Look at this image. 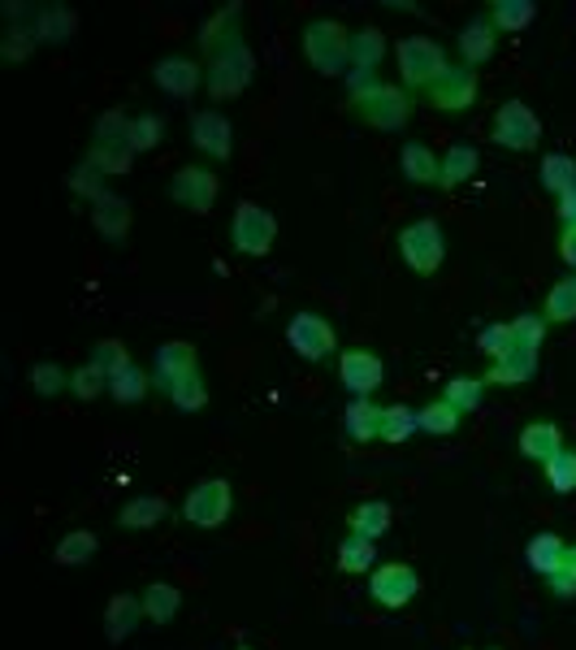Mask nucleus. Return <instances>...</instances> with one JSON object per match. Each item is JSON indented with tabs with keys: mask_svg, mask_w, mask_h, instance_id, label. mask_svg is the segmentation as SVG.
Listing matches in <instances>:
<instances>
[{
	"mask_svg": "<svg viewBox=\"0 0 576 650\" xmlns=\"http://www.w3.org/2000/svg\"><path fill=\"white\" fill-rule=\"evenodd\" d=\"M560 261H564L568 270H576V226H564V230H560Z\"/></svg>",
	"mask_w": 576,
	"mask_h": 650,
	"instance_id": "09e8293b",
	"label": "nucleus"
},
{
	"mask_svg": "<svg viewBox=\"0 0 576 650\" xmlns=\"http://www.w3.org/2000/svg\"><path fill=\"white\" fill-rule=\"evenodd\" d=\"M217 191H222V178L209 165H183L170 178V200L183 204L187 213H209L217 204Z\"/></svg>",
	"mask_w": 576,
	"mask_h": 650,
	"instance_id": "f8f14e48",
	"label": "nucleus"
},
{
	"mask_svg": "<svg viewBox=\"0 0 576 650\" xmlns=\"http://www.w3.org/2000/svg\"><path fill=\"white\" fill-rule=\"evenodd\" d=\"M70 377H74V373H65L61 364H35V368H30L35 395H61V390H70Z\"/></svg>",
	"mask_w": 576,
	"mask_h": 650,
	"instance_id": "a18cd8bd",
	"label": "nucleus"
},
{
	"mask_svg": "<svg viewBox=\"0 0 576 650\" xmlns=\"http://www.w3.org/2000/svg\"><path fill=\"white\" fill-rule=\"evenodd\" d=\"M542 317H547V325L576 322V278H564V283H555V287L547 291V300H542Z\"/></svg>",
	"mask_w": 576,
	"mask_h": 650,
	"instance_id": "f704fd0d",
	"label": "nucleus"
},
{
	"mask_svg": "<svg viewBox=\"0 0 576 650\" xmlns=\"http://www.w3.org/2000/svg\"><path fill=\"white\" fill-rule=\"evenodd\" d=\"M303 57L325 78L351 74V30L342 22H334V17H312L303 26Z\"/></svg>",
	"mask_w": 576,
	"mask_h": 650,
	"instance_id": "20e7f679",
	"label": "nucleus"
},
{
	"mask_svg": "<svg viewBox=\"0 0 576 650\" xmlns=\"http://www.w3.org/2000/svg\"><path fill=\"white\" fill-rule=\"evenodd\" d=\"M152 386L183 412H200L209 403V386L200 373V355L191 342H161L152 355Z\"/></svg>",
	"mask_w": 576,
	"mask_h": 650,
	"instance_id": "f03ea898",
	"label": "nucleus"
},
{
	"mask_svg": "<svg viewBox=\"0 0 576 650\" xmlns=\"http://www.w3.org/2000/svg\"><path fill=\"white\" fill-rule=\"evenodd\" d=\"M416 595H421V577H416L412 564H381V568L368 573V599L386 612L408 608Z\"/></svg>",
	"mask_w": 576,
	"mask_h": 650,
	"instance_id": "9b49d317",
	"label": "nucleus"
},
{
	"mask_svg": "<svg viewBox=\"0 0 576 650\" xmlns=\"http://www.w3.org/2000/svg\"><path fill=\"white\" fill-rule=\"evenodd\" d=\"M338 382H342L347 395L368 399V395L386 382V364H381L373 351H364V347H347V351L338 355Z\"/></svg>",
	"mask_w": 576,
	"mask_h": 650,
	"instance_id": "2eb2a0df",
	"label": "nucleus"
},
{
	"mask_svg": "<svg viewBox=\"0 0 576 650\" xmlns=\"http://www.w3.org/2000/svg\"><path fill=\"white\" fill-rule=\"evenodd\" d=\"M287 342L299 360H329L338 351V334L321 313H295L287 325Z\"/></svg>",
	"mask_w": 576,
	"mask_h": 650,
	"instance_id": "ddd939ff",
	"label": "nucleus"
},
{
	"mask_svg": "<svg viewBox=\"0 0 576 650\" xmlns=\"http://www.w3.org/2000/svg\"><path fill=\"white\" fill-rule=\"evenodd\" d=\"M104 390H109V373H104V368H96L91 360H87L83 368H74V377H70V395H74V399L91 403V399H100Z\"/></svg>",
	"mask_w": 576,
	"mask_h": 650,
	"instance_id": "ea45409f",
	"label": "nucleus"
},
{
	"mask_svg": "<svg viewBox=\"0 0 576 650\" xmlns=\"http://www.w3.org/2000/svg\"><path fill=\"white\" fill-rule=\"evenodd\" d=\"M347 109L364 122V126H373V130H403L408 126V117H412V109H416V100H412V91L403 87V83H373V87H364V91H355L351 100H347Z\"/></svg>",
	"mask_w": 576,
	"mask_h": 650,
	"instance_id": "7ed1b4c3",
	"label": "nucleus"
},
{
	"mask_svg": "<svg viewBox=\"0 0 576 650\" xmlns=\"http://www.w3.org/2000/svg\"><path fill=\"white\" fill-rule=\"evenodd\" d=\"M373 568H377V542L347 534V538L338 542V573L360 577V573H373Z\"/></svg>",
	"mask_w": 576,
	"mask_h": 650,
	"instance_id": "473e14b6",
	"label": "nucleus"
},
{
	"mask_svg": "<svg viewBox=\"0 0 576 650\" xmlns=\"http://www.w3.org/2000/svg\"><path fill=\"white\" fill-rule=\"evenodd\" d=\"M555 213H560V226H576V191L555 200Z\"/></svg>",
	"mask_w": 576,
	"mask_h": 650,
	"instance_id": "8fccbe9b",
	"label": "nucleus"
},
{
	"mask_svg": "<svg viewBox=\"0 0 576 650\" xmlns=\"http://www.w3.org/2000/svg\"><path fill=\"white\" fill-rule=\"evenodd\" d=\"M170 516V503L161 499V495H139V499H130L122 512H117V525L122 529H152V525H161Z\"/></svg>",
	"mask_w": 576,
	"mask_h": 650,
	"instance_id": "c85d7f7f",
	"label": "nucleus"
},
{
	"mask_svg": "<svg viewBox=\"0 0 576 650\" xmlns=\"http://www.w3.org/2000/svg\"><path fill=\"white\" fill-rule=\"evenodd\" d=\"M139 616H148V612H143V599H135V595H113V599H109V612H104V638H109V642H126V638L139 629Z\"/></svg>",
	"mask_w": 576,
	"mask_h": 650,
	"instance_id": "b1692460",
	"label": "nucleus"
},
{
	"mask_svg": "<svg viewBox=\"0 0 576 650\" xmlns=\"http://www.w3.org/2000/svg\"><path fill=\"white\" fill-rule=\"evenodd\" d=\"M568 568H573V573H576V542H573V547H568Z\"/></svg>",
	"mask_w": 576,
	"mask_h": 650,
	"instance_id": "3c124183",
	"label": "nucleus"
},
{
	"mask_svg": "<svg viewBox=\"0 0 576 650\" xmlns=\"http://www.w3.org/2000/svg\"><path fill=\"white\" fill-rule=\"evenodd\" d=\"M91 364H96V368H104V373H109V382H113L122 368H130V351H126V342L104 338V342H96V347H91Z\"/></svg>",
	"mask_w": 576,
	"mask_h": 650,
	"instance_id": "79ce46f5",
	"label": "nucleus"
},
{
	"mask_svg": "<svg viewBox=\"0 0 576 650\" xmlns=\"http://www.w3.org/2000/svg\"><path fill=\"white\" fill-rule=\"evenodd\" d=\"M381 416L386 408H377L373 399H351L342 412V429L351 442H377L381 438Z\"/></svg>",
	"mask_w": 576,
	"mask_h": 650,
	"instance_id": "5701e85b",
	"label": "nucleus"
},
{
	"mask_svg": "<svg viewBox=\"0 0 576 650\" xmlns=\"http://www.w3.org/2000/svg\"><path fill=\"white\" fill-rule=\"evenodd\" d=\"M542 473H547V486H551L555 495H573L576 490V451H560L555 460L542 464Z\"/></svg>",
	"mask_w": 576,
	"mask_h": 650,
	"instance_id": "a19ab883",
	"label": "nucleus"
},
{
	"mask_svg": "<svg viewBox=\"0 0 576 650\" xmlns=\"http://www.w3.org/2000/svg\"><path fill=\"white\" fill-rule=\"evenodd\" d=\"M239 650H252V647H239Z\"/></svg>",
	"mask_w": 576,
	"mask_h": 650,
	"instance_id": "603ef678",
	"label": "nucleus"
},
{
	"mask_svg": "<svg viewBox=\"0 0 576 650\" xmlns=\"http://www.w3.org/2000/svg\"><path fill=\"white\" fill-rule=\"evenodd\" d=\"M230 508H235L230 482H226V477H209V482H196V486L187 490V499H183V521L196 525V529H217V525H226Z\"/></svg>",
	"mask_w": 576,
	"mask_h": 650,
	"instance_id": "1a4fd4ad",
	"label": "nucleus"
},
{
	"mask_svg": "<svg viewBox=\"0 0 576 650\" xmlns=\"http://www.w3.org/2000/svg\"><path fill=\"white\" fill-rule=\"evenodd\" d=\"M538 174H542V187H547L555 200H564V196L576 191V157H568V152H547Z\"/></svg>",
	"mask_w": 576,
	"mask_h": 650,
	"instance_id": "2f4dec72",
	"label": "nucleus"
},
{
	"mask_svg": "<svg viewBox=\"0 0 576 650\" xmlns=\"http://www.w3.org/2000/svg\"><path fill=\"white\" fill-rule=\"evenodd\" d=\"M91 226H96L109 243H122L126 230H130V204H126L122 196H113V191H100V196L91 200Z\"/></svg>",
	"mask_w": 576,
	"mask_h": 650,
	"instance_id": "a211bd4d",
	"label": "nucleus"
},
{
	"mask_svg": "<svg viewBox=\"0 0 576 650\" xmlns=\"http://www.w3.org/2000/svg\"><path fill=\"white\" fill-rule=\"evenodd\" d=\"M481 170V152L473 143H451L442 152V170H438V187L451 191V187H464L473 174Z\"/></svg>",
	"mask_w": 576,
	"mask_h": 650,
	"instance_id": "4be33fe9",
	"label": "nucleus"
},
{
	"mask_svg": "<svg viewBox=\"0 0 576 650\" xmlns=\"http://www.w3.org/2000/svg\"><path fill=\"white\" fill-rule=\"evenodd\" d=\"M490 139L508 152H534L542 143V117L525 100H503L490 122Z\"/></svg>",
	"mask_w": 576,
	"mask_h": 650,
	"instance_id": "0eeeda50",
	"label": "nucleus"
},
{
	"mask_svg": "<svg viewBox=\"0 0 576 650\" xmlns=\"http://www.w3.org/2000/svg\"><path fill=\"white\" fill-rule=\"evenodd\" d=\"M161 135H165V122H161L156 113L130 117V148H135V152H152V148L161 143Z\"/></svg>",
	"mask_w": 576,
	"mask_h": 650,
	"instance_id": "37998d69",
	"label": "nucleus"
},
{
	"mask_svg": "<svg viewBox=\"0 0 576 650\" xmlns=\"http://www.w3.org/2000/svg\"><path fill=\"white\" fill-rule=\"evenodd\" d=\"M512 334H516V342L521 347H542V338H547V317L542 313H525V317H516L512 322Z\"/></svg>",
	"mask_w": 576,
	"mask_h": 650,
	"instance_id": "49530a36",
	"label": "nucleus"
},
{
	"mask_svg": "<svg viewBox=\"0 0 576 650\" xmlns=\"http://www.w3.org/2000/svg\"><path fill=\"white\" fill-rule=\"evenodd\" d=\"M486 17L494 22L499 35H521V30L538 17V4H534V0H490V4H486Z\"/></svg>",
	"mask_w": 576,
	"mask_h": 650,
	"instance_id": "a878e982",
	"label": "nucleus"
},
{
	"mask_svg": "<svg viewBox=\"0 0 576 650\" xmlns=\"http://www.w3.org/2000/svg\"><path fill=\"white\" fill-rule=\"evenodd\" d=\"M416 429H421L416 408H408V403H390V408H386V416H381V442L399 447V442H408Z\"/></svg>",
	"mask_w": 576,
	"mask_h": 650,
	"instance_id": "e433bc0d",
	"label": "nucleus"
},
{
	"mask_svg": "<svg viewBox=\"0 0 576 650\" xmlns=\"http://www.w3.org/2000/svg\"><path fill=\"white\" fill-rule=\"evenodd\" d=\"M399 165H403V178H408V183H416V187H438L442 157H438L429 143L408 139V143H403V152H399Z\"/></svg>",
	"mask_w": 576,
	"mask_h": 650,
	"instance_id": "aec40b11",
	"label": "nucleus"
},
{
	"mask_svg": "<svg viewBox=\"0 0 576 650\" xmlns=\"http://www.w3.org/2000/svg\"><path fill=\"white\" fill-rule=\"evenodd\" d=\"M416 421H421V429H425V434H434V438H447V434H455V429H460L464 412H460V408H451L447 399H434V403L416 408Z\"/></svg>",
	"mask_w": 576,
	"mask_h": 650,
	"instance_id": "72a5a7b5",
	"label": "nucleus"
},
{
	"mask_svg": "<svg viewBox=\"0 0 576 650\" xmlns=\"http://www.w3.org/2000/svg\"><path fill=\"white\" fill-rule=\"evenodd\" d=\"M547 590H551L555 599H576V573L564 564L560 573H551V577H547Z\"/></svg>",
	"mask_w": 576,
	"mask_h": 650,
	"instance_id": "de8ad7c7",
	"label": "nucleus"
},
{
	"mask_svg": "<svg viewBox=\"0 0 576 650\" xmlns=\"http://www.w3.org/2000/svg\"><path fill=\"white\" fill-rule=\"evenodd\" d=\"M152 78H156V87H161L165 96L187 100V96L200 91V83H204L209 74H204V65L191 61V57H161V61L152 65Z\"/></svg>",
	"mask_w": 576,
	"mask_h": 650,
	"instance_id": "dca6fc26",
	"label": "nucleus"
},
{
	"mask_svg": "<svg viewBox=\"0 0 576 650\" xmlns=\"http://www.w3.org/2000/svg\"><path fill=\"white\" fill-rule=\"evenodd\" d=\"M130 161H135L130 139H96V143H91V157H87V165H91L96 174H126Z\"/></svg>",
	"mask_w": 576,
	"mask_h": 650,
	"instance_id": "cd10ccee",
	"label": "nucleus"
},
{
	"mask_svg": "<svg viewBox=\"0 0 576 650\" xmlns=\"http://www.w3.org/2000/svg\"><path fill=\"white\" fill-rule=\"evenodd\" d=\"M96 534L91 529H74V534H65L61 542H57V551H52V560L61 564V568H78V564H87L91 555H96Z\"/></svg>",
	"mask_w": 576,
	"mask_h": 650,
	"instance_id": "c9c22d12",
	"label": "nucleus"
},
{
	"mask_svg": "<svg viewBox=\"0 0 576 650\" xmlns=\"http://www.w3.org/2000/svg\"><path fill=\"white\" fill-rule=\"evenodd\" d=\"M442 399L451 408H460V412H477L481 399H486V377H451L447 390H442Z\"/></svg>",
	"mask_w": 576,
	"mask_h": 650,
	"instance_id": "4c0bfd02",
	"label": "nucleus"
},
{
	"mask_svg": "<svg viewBox=\"0 0 576 650\" xmlns=\"http://www.w3.org/2000/svg\"><path fill=\"white\" fill-rule=\"evenodd\" d=\"M538 377V351L534 347H512L503 360H494V368L486 373V382L490 386H525V382H534Z\"/></svg>",
	"mask_w": 576,
	"mask_h": 650,
	"instance_id": "6ab92c4d",
	"label": "nucleus"
},
{
	"mask_svg": "<svg viewBox=\"0 0 576 650\" xmlns=\"http://www.w3.org/2000/svg\"><path fill=\"white\" fill-rule=\"evenodd\" d=\"M274 239H278V217L265 204L243 200L235 209V217H230V243H235V252L239 257H270Z\"/></svg>",
	"mask_w": 576,
	"mask_h": 650,
	"instance_id": "6e6552de",
	"label": "nucleus"
},
{
	"mask_svg": "<svg viewBox=\"0 0 576 650\" xmlns=\"http://www.w3.org/2000/svg\"><path fill=\"white\" fill-rule=\"evenodd\" d=\"M200 48L209 52V91H213L217 100L239 96V91L252 83L256 57H252V48L243 43V26H239V9H235V4H226L217 17L204 22Z\"/></svg>",
	"mask_w": 576,
	"mask_h": 650,
	"instance_id": "f257e3e1",
	"label": "nucleus"
},
{
	"mask_svg": "<svg viewBox=\"0 0 576 650\" xmlns=\"http://www.w3.org/2000/svg\"><path fill=\"white\" fill-rule=\"evenodd\" d=\"M390 516H395V512H390V503H381V499H364V503L351 512V521H347V525H351V534H355V538L381 542V534L390 529Z\"/></svg>",
	"mask_w": 576,
	"mask_h": 650,
	"instance_id": "c756f323",
	"label": "nucleus"
},
{
	"mask_svg": "<svg viewBox=\"0 0 576 650\" xmlns=\"http://www.w3.org/2000/svg\"><path fill=\"white\" fill-rule=\"evenodd\" d=\"M399 257L412 274L421 278H434L447 261V230L434 222V217H416L399 230Z\"/></svg>",
	"mask_w": 576,
	"mask_h": 650,
	"instance_id": "423d86ee",
	"label": "nucleus"
},
{
	"mask_svg": "<svg viewBox=\"0 0 576 650\" xmlns=\"http://www.w3.org/2000/svg\"><path fill=\"white\" fill-rule=\"evenodd\" d=\"M152 390V373H143V368H122L113 382H109V395L117 399V403H139L143 395Z\"/></svg>",
	"mask_w": 576,
	"mask_h": 650,
	"instance_id": "58836bf2",
	"label": "nucleus"
},
{
	"mask_svg": "<svg viewBox=\"0 0 576 650\" xmlns=\"http://www.w3.org/2000/svg\"><path fill=\"white\" fill-rule=\"evenodd\" d=\"M494 52H499V30H494V22H490L486 13L473 17V22H464V30H460V61H464L468 70H477V65H486Z\"/></svg>",
	"mask_w": 576,
	"mask_h": 650,
	"instance_id": "f3484780",
	"label": "nucleus"
},
{
	"mask_svg": "<svg viewBox=\"0 0 576 650\" xmlns=\"http://www.w3.org/2000/svg\"><path fill=\"white\" fill-rule=\"evenodd\" d=\"M560 451H564V429H560L555 421H534V425L521 429V455H525V460L547 464V460H555Z\"/></svg>",
	"mask_w": 576,
	"mask_h": 650,
	"instance_id": "412c9836",
	"label": "nucleus"
},
{
	"mask_svg": "<svg viewBox=\"0 0 576 650\" xmlns=\"http://www.w3.org/2000/svg\"><path fill=\"white\" fill-rule=\"evenodd\" d=\"M573 278H576V274H573Z\"/></svg>",
	"mask_w": 576,
	"mask_h": 650,
	"instance_id": "5fc2aeb1",
	"label": "nucleus"
},
{
	"mask_svg": "<svg viewBox=\"0 0 576 650\" xmlns=\"http://www.w3.org/2000/svg\"><path fill=\"white\" fill-rule=\"evenodd\" d=\"M525 560H529L534 573L551 577V573H560L568 564V542L560 534H534L529 547H525Z\"/></svg>",
	"mask_w": 576,
	"mask_h": 650,
	"instance_id": "393cba45",
	"label": "nucleus"
},
{
	"mask_svg": "<svg viewBox=\"0 0 576 650\" xmlns=\"http://www.w3.org/2000/svg\"><path fill=\"white\" fill-rule=\"evenodd\" d=\"M477 91H481L477 70H468L460 61V65H447V74L425 91V104L438 109V113H468L477 104Z\"/></svg>",
	"mask_w": 576,
	"mask_h": 650,
	"instance_id": "9d476101",
	"label": "nucleus"
},
{
	"mask_svg": "<svg viewBox=\"0 0 576 650\" xmlns=\"http://www.w3.org/2000/svg\"><path fill=\"white\" fill-rule=\"evenodd\" d=\"M477 347L490 355V360H503L512 347H516V334H512V322H494V325H481L477 334Z\"/></svg>",
	"mask_w": 576,
	"mask_h": 650,
	"instance_id": "c03bdc74",
	"label": "nucleus"
},
{
	"mask_svg": "<svg viewBox=\"0 0 576 650\" xmlns=\"http://www.w3.org/2000/svg\"><path fill=\"white\" fill-rule=\"evenodd\" d=\"M191 143H196V152H204L213 165L230 161V152H235V126H230V117L217 113V109H200V113L191 117Z\"/></svg>",
	"mask_w": 576,
	"mask_h": 650,
	"instance_id": "4468645a",
	"label": "nucleus"
},
{
	"mask_svg": "<svg viewBox=\"0 0 576 650\" xmlns=\"http://www.w3.org/2000/svg\"><path fill=\"white\" fill-rule=\"evenodd\" d=\"M395 61H399V78H403V87L416 96H425L442 74H447V48L438 43V39H429V35H408V39H399L395 43Z\"/></svg>",
	"mask_w": 576,
	"mask_h": 650,
	"instance_id": "39448f33",
	"label": "nucleus"
},
{
	"mask_svg": "<svg viewBox=\"0 0 576 650\" xmlns=\"http://www.w3.org/2000/svg\"><path fill=\"white\" fill-rule=\"evenodd\" d=\"M386 57V35L377 26H360L351 30V70H364V74H377Z\"/></svg>",
	"mask_w": 576,
	"mask_h": 650,
	"instance_id": "bb28decb",
	"label": "nucleus"
},
{
	"mask_svg": "<svg viewBox=\"0 0 576 650\" xmlns=\"http://www.w3.org/2000/svg\"><path fill=\"white\" fill-rule=\"evenodd\" d=\"M490 650H494V647H490Z\"/></svg>",
	"mask_w": 576,
	"mask_h": 650,
	"instance_id": "864d4df0",
	"label": "nucleus"
},
{
	"mask_svg": "<svg viewBox=\"0 0 576 650\" xmlns=\"http://www.w3.org/2000/svg\"><path fill=\"white\" fill-rule=\"evenodd\" d=\"M143 621H152V625H170L178 612H183V590L178 586H170V582H152L148 590H143Z\"/></svg>",
	"mask_w": 576,
	"mask_h": 650,
	"instance_id": "7c9ffc66",
	"label": "nucleus"
}]
</instances>
